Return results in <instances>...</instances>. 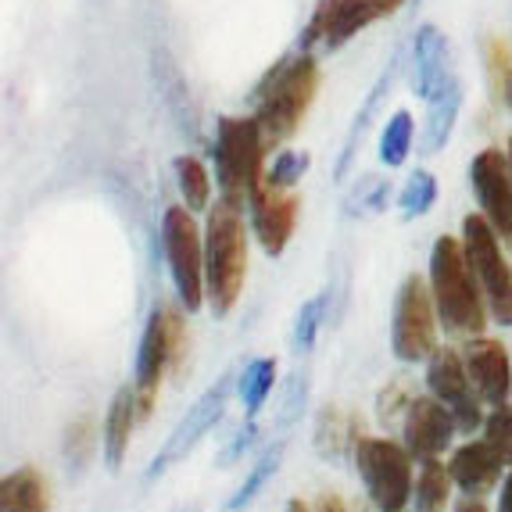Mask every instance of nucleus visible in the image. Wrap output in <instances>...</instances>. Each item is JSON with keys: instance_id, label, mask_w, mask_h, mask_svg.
Listing matches in <instances>:
<instances>
[{"instance_id": "nucleus-15", "label": "nucleus", "mask_w": 512, "mask_h": 512, "mask_svg": "<svg viewBox=\"0 0 512 512\" xmlns=\"http://www.w3.org/2000/svg\"><path fill=\"white\" fill-rule=\"evenodd\" d=\"M459 430L455 423V412L441 402V398H416V402L405 409V448H409L416 459H437V455L452 444V434Z\"/></svg>"}, {"instance_id": "nucleus-6", "label": "nucleus", "mask_w": 512, "mask_h": 512, "mask_svg": "<svg viewBox=\"0 0 512 512\" xmlns=\"http://www.w3.org/2000/svg\"><path fill=\"white\" fill-rule=\"evenodd\" d=\"M355 466L380 512H402L412 498V452L384 437H359Z\"/></svg>"}, {"instance_id": "nucleus-37", "label": "nucleus", "mask_w": 512, "mask_h": 512, "mask_svg": "<svg viewBox=\"0 0 512 512\" xmlns=\"http://www.w3.org/2000/svg\"><path fill=\"white\" fill-rule=\"evenodd\" d=\"M491 312H495V319L502 326H512V287H509V294L498 301V305H491Z\"/></svg>"}, {"instance_id": "nucleus-5", "label": "nucleus", "mask_w": 512, "mask_h": 512, "mask_svg": "<svg viewBox=\"0 0 512 512\" xmlns=\"http://www.w3.org/2000/svg\"><path fill=\"white\" fill-rule=\"evenodd\" d=\"M183 344H187V333H183V316H180V312H172V308H154L151 316H147L144 337H140L137 380H133L140 419L151 416L154 402H158L162 376L169 373V369H180Z\"/></svg>"}, {"instance_id": "nucleus-12", "label": "nucleus", "mask_w": 512, "mask_h": 512, "mask_svg": "<svg viewBox=\"0 0 512 512\" xmlns=\"http://www.w3.org/2000/svg\"><path fill=\"white\" fill-rule=\"evenodd\" d=\"M462 248H466V258H470L473 273H477L480 283H484L487 301L498 305V301L509 294L512 273L502 258V248H498V230L491 226V219H487L484 212L462 219Z\"/></svg>"}, {"instance_id": "nucleus-1", "label": "nucleus", "mask_w": 512, "mask_h": 512, "mask_svg": "<svg viewBox=\"0 0 512 512\" xmlns=\"http://www.w3.org/2000/svg\"><path fill=\"white\" fill-rule=\"evenodd\" d=\"M430 291H434L441 323L452 333L477 337L487 326L484 283L473 273L466 248L455 237H437L430 251Z\"/></svg>"}, {"instance_id": "nucleus-26", "label": "nucleus", "mask_w": 512, "mask_h": 512, "mask_svg": "<svg viewBox=\"0 0 512 512\" xmlns=\"http://www.w3.org/2000/svg\"><path fill=\"white\" fill-rule=\"evenodd\" d=\"M276 384V362L273 359H255L248 362V369L240 373V398H244V409H248V416L255 419L258 409H262V402L269 398V391H273Z\"/></svg>"}, {"instance_id": "nucleus-9", "label": "nucleus", "mask_w": 512, "mask_h": 512, "mask_svg": "<svg viewBox=\"0 0 512 512\" xmlns=\"http://www.w3.org/2000/svg\"><path fill=\"white\" fill-rule=\"evenodd\" d=\"M226 402H230V376H222L219 384L208 387L201 398H197L194 405L187 409V416L172 427V434L165 437V444L158 448V455L151 459V466H147V480L162 477L169 466H176V462H183L190 452H194L197 444H201V437L208 434V430L215 427L222 419V412H226Z\"/></svg>"}, {"instance_id": "nucleus-19", "label": "nucleus", "mask_w": 512, "mask_h": 512, "mask_svg": "<svg viewBox=\"0 0 512 512\" xmlns=\"http://www.w3.org/2000/svg\"><path fill=\"white\" fill-rule=\"evenodd\" d=\"M140 409H137V391L133 387H119L115 398L108 405V416H104V462L108 470L115 473L122 466L129 452V437H133V427H137Z\"/></svg>"}, {"instance_id": "nucleus-18", "label": "nucleus", "mask_w": 512, "mask_h": 512, "mask_svg": "<svg viewBox=\"0 0 512 512\" xmlns=\"http://www.w3.org/2000/svg\"><path fill=\"white\" fill-rule=\"evenodd\" d=\"M448 76H452V69H448V40H444V33L434 26H419L416 43H412V83H416V94L423 101H430L448 83Z\"/></svg>"}, {"instance_id": "nucleus-33", "label": "nucleus", "mask_w": 512, "mask_h": 512, "mask_svg": "<svg viewBox=\"0 0 512 512\" xmlns=\"http://www.w3.org/2000/svg\"><path fill=\"white\" fill-rule=\"evenodd\" d=\"M412 402H416V398L409 394V384H405V380H394L391 391L380 394V416L391 419L394 412H398V405H402V409H409Z\"/></svg>"}, {"instance_id": "nucleus-38", "label": "nucleus", "mask_w": 512, "mask_h": 512, "mask_svg": "<svg viewBox=\"0 0 512 512\" xmlns=\"http://www.w3.org/2000/svg\"><path fill=\"white\" fill-rule=\"evenodd\" d=\"M498 512H512V470L505 473V484H502V498H498Z\"/></svg>"}, {"instance_id": "nucleus-28", "label": "nucleus", "mask_w": 512, "mask_h": 512, "mask_svg": "<svg viewBox=\"0 0 512 512\" xmlns=\"http://www.w3.org/2000/svg\"><path fill=\"white\" fill-rule=\"evenodd\" d=\"M437 201V180L430 172H412L409 180H405L402 194H398V212L402 219H419V215H427Z\"/></svg>"}, {"instance_id": "nucleus-7", "label": "nucleus", "mask_w": 512, "mask_h": 512, "mask_svg": "<svg viewBox=\"0 0 512 512\" xmlns=\"http://www.w3.org/2000/svg\"><path fill=\"white\" fill-rule=\"evenodd\" d=\"M162 251L169 262V276L176 283L183 308L197 312L205 301V240L197 233L190 208H169L162 219Z\"/></svg>"}, {"instance_id": "nucleus-17", "label": "nucleus", "mask_w": 512, "mask_h": 512, "mask_svg": "<svg viewBox=\"0 0 512 512\" xmlns=\"http://www.w3.org/2000/svg\"><path fill=\"white\" fill-rule=\"evenodd\" d=\"M448 470H452L455 484H459L466 495L480 498L502 480V470H512V466L505 462V455L498 452L495 444L487 441V437H480V441H470V444H462V448H455Z\"/></svg>"}, {"instance_id": "nucleus-22", "label": "nucleus", "mask_w": 512, "mask_h": 512, "mask_svg": "<svg viewBox=\"0 0 512 512\" xmlns=\"http://www.w3.org/2000/svg\"><path fill=\"white\" fill-rule=\"evenodd\" d=\"M355 444H359L355 419L337 405H326L316 419V452L323 459H344L348 452H355Z\"/></svg>"}, {"instance_id": "nucleus-4", "label": "nucleus", "mask_w": 512, "mask_h": 512, "mask_svg": "<svg viewBox=\"0 0 512 512\" xmlns=\"http://www.w3.org/2000/svg\"><path fill=\"white\" fill-rule=\"evenodd\" d=\"M265 137L258 119H219L215 129V176H219V190L230 205H244L251 201L258 187L265 183L262 162H265Z\"/></svg>"}, {"instance_id": "nucleus-32", "label": "nucleus", "mask_w": 512, "mask_h": 512, "mask_svg": "<svg viewBox=\"0 0 512 512\" xmlns=\"http://www.w3.org/2000/svg\"><path fill=\"white\" fill-rule=\"evenodd\" d=\"M484 437L495 444L498 452L505 455V462L512 466V409L498 405V409L484 419Z\"/></svg>"}, {"instance_id": "nucleus-40", "label": "nucleus", "mask_w": 512, "mask_h": 512, "mask_svg": "<svg viewBox=\"0 0 512 512\" xmlns=\"http://www.w3.org/2000/svg\"><path fill=\"white\" fill-rule=\"evenodd\" d=\"M287 512H316V509H308L301 498H291V502H287Z\"/></svg>"}, {"instance_id": "nucleus-24", "label": "nucleus", "mask_w": 512, "mask_h": 512, "mask_svg": "<svg viewBox=\"0 0 512 512\" xmlns=\"http://www.w3.org/2000/svg\"><path fill=\"white\" fill-rule=\"evenodd\" d=\"M172 169H176V183H180V194L190 212H205L208 201H212V180H208L205 165L197 162L194 154H180L172 162Z\"/></svg>"}, {"instance_id": "nucleus-41", "label": "nucleus", "mask_w": 512, "mask_h": 512, "mask_svg": "<svg viewBox=\"0 0 512 512\" xmlns=\"http://www.w3.org/2000/svg\"><path fill=\"white\" fill-rule=\"evenodd\" d=\"M180 512H197V509H180Z\"/></svg>"}, {"instance_id": "nucleus-23", "label": "nucleus", "mask_w": 512, "mask_h": 512, "mask_svg": "<svg viewBox=\"0 0 512 512\" xmlns=\"http://www.w3.org/2000/svg\"><path fill=\"white\" fill-rule=\"evenodd\" d=\"M452 470L441 459H423L416 480V512H444L452 502Z\"/></svg>"}, {"instance_id": "nucleus-31", "label": "nucleus", "mask_w": 512, "mask_h": 512, "mask_svg": "<svg viewBox=\"0 0 512 512\" xmlns=\"http://www.w3.org/2000/svg\"><path fill=\"white\" fill-rule=\"evenodd\" d=\"M97 448V427H94V419L83 416L76 419L69 427V441H65V455H69L72 466H83L90 455H94Z\"/></svg>"}, {"instance_id": "nucleus-36", "label": "nucleus", "mask_w": 512, "mask_h": 512, "mask_svg": "<svg viewBox=\"0 0 512 512\" xmlns=\"http://www.w3.org/2000/svg\"><path fill=\"white\" fill-rule=\"evenodd\" d=\"M316 512H351V505L344 502L337 491H323V495H319V502H316Z\"/></svg>"}, {"instance_id": "nucleus-27", "label": "nucleus", "mask_w": 512, "mask_h": 512, "mask_svg": "<svg viewBox=\"0 0 512 512\" xmlns=\"http://www.w3.org/2000/svg\"><path fill=\"white\" fill-rule=\"evenodd\" d=\"M412 115L409 111H394L391 119H387L384 126V137H380V162L387 165V169H398V165H405V158H409L412 151Z\"/></svg>"}, {"instance_id": "nucleus-13", "label": "nucleus", "mask_w": 512, "mask_h": 512, "mask_svg": "<svg viewBox=\"0 0 512 512\" xmlns=\"http://www.w3.org/2000/svg\"><path fill=\"white\" fill-rule=\"evenodd\" d=\"M470 180L491 226L502 237H512V162L498 147H487L473 158Z\"/></svg>"}, {"instance_id": "nucleus-42", "label": "nucleus", "mask_w": 512, "mask_h": 512, "mask_svg": "<svg viewBox=\"0 0 512 512\" xmlns=\"http://www.w3.org/2000/svg\"><path fill=\"white\" fill-rule=\"evenodd\" d=\"M509 101H512V86H509Z\"/></svg>"}, {"instance_id": "nucleus-3", "label": "nucleus", "mask_w": 512, "mask_h": 512, "mask_svg": "<svg viewBox=\"0 0 512 512\" xmlns=\"http://www.w3.org/2000/svg\"><path fill=\"white\" fill-rule=\"evenodd\" d=\"M319 86V69L316 61L301 54L294 61H283L280 69L269 76V83L258 90V126L269 147L283 144L287 137H294L298 122L305 119L308 104L316 97Z\"/></svg>"}, {"instance_id": "nucleus-2", "label": "nucleus", "mask_w": 512, "mask_h": 512, "mask_svg": "<svg viewBox=\"0 0 512 512\" xmlns=\"http://www.w3.org/2000/svg\"><path fill=\"white\" fill-rule=\"evenodd\" d=\"M248 276V237H244V219L240 208L222 197L219 205L208 212L205 230V287L208 305L215 316H230L244 291Z\"/></svg>"}, {"instance_id": "nucleus-34", "label": "nucleus", "mask_w": 512, "mask_h": 512, "mask_svg": "<svg viewBox=\"0 0 512 512\" xmlns=\"http://www.w3.org/2000/svg\"><path fill=\"white\" fill-rule=\"evenodd\" d=\"M255 437H258V427H255V419H251L248 427H240V430H237V437L230 441V448L222 452V459H219L222 466H230V462H237L240 455H244V452L251 448V444H255Z\"/></svg>"}, {"instance_id": "nucleus-16", "label": "nucleus", "mask_w": 512, "mask_h": 512, "mask_svg": "<svg viewBox=\"0 0 512 512\" xmlns=\"http://www.w3.org/2000/svg\"><path fill=\"white\" fill-rule=\"evenodd\" d=\"M462 359L470 369V380L477 387V394L487 405H505L512 394V362L509 351L502 341H491V337H473L466 348H462Z\"/></svg>"}, {"instance_id": "nucleus-35", "label": "nucleus", "mask_w": 512, "mask_h": 512, "mask_svg": "<svg viewBox=\"0 0 512 512\" xmlns=\"http://www.w3.org/2000/svg\"><path fill=\"white\" fill-rule=\"evenodd\" d=\"M298 394H305V380H301V376H294L291 394H287V402H283V427H287V423L298 416Z\"/></svg>"}, {"instance_id": "nucleus-20", "label": "nucleus", "mask_w": 512, "mask_h": 512, "mask_svg": "<svg viewBox=\"0 0 512 512\" xmlns=\"http://www.w3.org/2000/svg\"><path fill=\"white\" fill-rule=\"evenodd\" d=\"M459 108H462V83L459 76H448V83L437 90L434 97L427 101V133H423V151L437 154L444 151L448 137H452L455 119H459Z\"/></svg>"}, {"instance_id": "nucleus-29", "label": "nucleus", "mask_w": 512, "mask_h": 512, "mask_svg": "<svg viewBox=\"0 0 512 512\" xmlns=\"http://www.w3.org/2000/svg\"><path fill=\"white\" fill-rule=\"evenodd\" d=\"M323 316H326V294H316L312 301H305V305H301L298 323H294V348L308 351L312 344H316L319 326H323Z\"/></svg>"}, {"instance_id": "nucleus-25", "label": "nucleus", "mask_w": 512, "mask_h": 512, "mask_svg": "<svg viewBox=\"0 0 512 512\" xmlns=\"http://www.w3.org/2000/svg\"><path fill=\"white\" fill-rule=\"evenodd\" d=\"M280 459H283V441L273 444V448H265L262 459L251 466V473L244 477V484L237 487V495L226 502V512H240V509H248L251 502H255V495L265 487V480L273 477L276 470H280Z\"/></svg>"}, {"instance_id": "nucleus-30", "label": "nucleus", "mask_w": 512, "mask_h": 512, "mask_svg": "<svg viewBox=\"0 0 512 512\" xmlns=\"http://www.w3.org/2000/svg\"><path fill=\"white\" fill-rule=\"evenodd\" d=\"M305 169H308V154L305 151H280V154H276L273 169H269V176H265V183H269V187H276V190H287V187H294L301 176H305Z\"/></svg>"}, {"instance_id": "nucleus-10", "label": "nucleus", "mask_w": 512, "mask_h": 512, "mask_svg": "<svg viewBox=\"0 0 512 512\" xmlns=\"http://www.w3.org/2000/svg\"><path fill=\"white\" fill-rule=\"evenodd\" d=\"M405 0H323L305 29V43L323 40L326 47H344L359 29L394 15Z\"/></svg>"}, {"instance_id": "nucleus-8", "label": "nucleus", "mask_w": 512, "mask_h": 512, "mask_svg": "<svg viewBox=\"0 0 512 512\" xmlns=\"http://www.w3.org/2000/svg\"><path fill=\"white\" fill-rule=\"evenodd\" d=\"M437 301L423 276H409L394 301L391 348L402 362H423L437 351Z\"/></svg>"}, {"instance_id": "nucleus-14", "label": "nucleus", "mask_w": 512, "mask_h": 512, "mask_svg": "<svg viewBox=\"0 0 512 512\" xmlns=\"http://www.w3.org/2000/svg\"><path fill=\"white\" fill-rule=\"evenodd\" d=\"M248 205H251V230H255L262 251L273 258L283 255V248H287L294 237V226H298L301 201L291 194H283V190L269 187V183H262V187L251 194Z\"/></svg>"}, {"instance_id": "nucleus-21", "label": "nucleus", "mask_w": 512, "mask_h": 512, "mask_svg": "<svg viewBox=\"0 0 512 512\" xmlns=\"http://www.w3.org/2000/svg\"><path fill=\"white\" fill-rule=\"evenodd\" d=\"M0 512H51V487L33 466L15 470L0 484Z\"/></svg>"}, {"instance_id": "nucleus-39", "label": "nucleus", "mask_w": 512, "mask_h": 512, "mask_svg": "<svg viewBox=\"0 0 512 512\" xmlns=\"http://www.w3.org/2000/svg\"><path fill=\"white\" fill-rule=\"evenodd\" d=\"M455 512H487L484 509V502H480V498H462V502L459 505H455Z\"/></svg>"}, {"instance_id": "nucleus-11", "label": "nucleus", "mask_w": 512, "mask_h": 512, "mask_svg": "<svg viewBox=\"0 0 512 512\" xmlns=\"http://www.w3.org/2000/svg\"><path fill=\"white\" fill-rule=\"evenodd\" d=\"M427 384H430V394L441 398V402L455 412L459 430L470 434V430H477L480 423H484V416H480V402H484V398L473 394L477 387H473L470 369H466V359H462L459 351L444 348V351H434V355H430Z\"/></svg>"}]
</instances>
